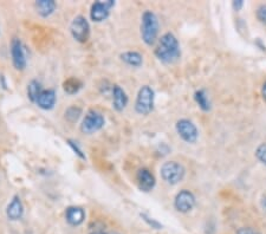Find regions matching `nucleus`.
<instances>
[{"label":"nucleus","mask_w":266,"mask_h":234,"mask_svg":"<svg viewBox=\"0 0 266 234\" xmlns=\"http://www.w3.org/2000/svg\"><path fill=\"white\" fill-rule=\"evenodd\" d=\"M155 57L165 64H173L181 57V49L174 33L167 32L159 39L155 49Z\"/></svg>","instance_id":"1"},{"label":"nucleus","mask_w":266,"mask_h":234,"mask_svg":"<svg viewBox=\"0 0 266 234\" xmlns=\"http://www.w3.org/2000/svg\"><path fill=\"white\" fill-rule=\"evenodd\" d=\"M159 19L153 11H144L141 18V38L147 45H154L159 36Z\"/></svg>","instance_id":"2"},{"label":"nucleus","mask_w":266,"mask_h":234,"mask_svg":"<svg viewBox=\"0 0 266 234\" xmlns=\"http://www.w3.org/2000/svg\"><path fill=\"white\" fill-rule=\"evenodd\" d=\"M162 180L170 186L178 185L183 180L186 175V169L181 163L177 161H167L161 166L160 169Z\"/></svg>","instance_id":"3"},{"label":"nucleus","mask_w":266,"mask_h":234,"mask_svg":"<svg viewBox=\"0 0 266 234\" xmlns=\"http://www.w3.org/2000/svg\"><path fill=\"white\" fill-rule=\"evenodd\" d=\"M155 104V92L149 85H143L139 90L135 101V111L139 115L150 114Z\"/></svg>","instance_id":"4"},{"label":"nucleus","mask_w":266,"mask_h":234,"mask_svg":"<svg viewBox=\"0 0 266 234\" xmlns=\"http://www.w3.org/2000/svg\"><path fill=\"white\" fill-rule=\"evenodd\" d=\"M175 129H177L178 135L186 143L193 144L198 141L199 130L195 124L188 119L179 120L175 124Z\"/></svg>","instance_id":"5"},{"label":"nucleus","mask_w":266,"mask_h":234,"mask_svg":"<svg viewBox=\"0 0 266 234\" xmlns=\"http://www.w3.org/2000/svg\"><path fill=\"white\" fill-rule=\"evenodd\" d=\"M104 123L105 120L103 115L100 114L99 111L90 110L83 119V122L81 124V130L88 135L93 134V132L101 130L104 127Z\"/></svg>","instance_id":"6"},{"label":"nucleus","mask_w":266,"mask_h":234,"mask_svg":"<svg viewBox=\"0 0 266 234\" xmlns=\"http://www.w3.org/2000/svg\"><path fill=\"white\" fill-rule=\"evenodd\" d=\"M70 33L73 39L80 43H85L88 41L90 34V25L87 18L83 15H77L70 24Z\"/></svg>","instance_id":"7"},{"label":"nucleus","mask_w":266,"mask_h":234,"mask_svg":"<svg viewBox=\"0 0 266 234\" xmlns=\"http://www.w3.org/2000/svg\"><path fill=\"white\" fill-rule=\"evenodd\" d=\"M197 199L195 195L188 189H182L174 199V207L180 213H188L195 207Z\"/></svg>","instance_id":"8"},{"label":"nucleus","mask_w":266,"mask_h":234,"mask_svg":"<svg viewBox=\"0 0 266 234\" xmlns=\"http://www.w3.org/2000/svg\"><path fill=\"white\" fill-rule=\"evenodd\" d=\"M11 56H12V63L15 69L22 71V70L26 68L27 61L25 56V50L21 39L13 38L12 42H11Z\"/></svg>","instance_id":"9"},{"label":"nucleus","mask_w":266,"mask_h":234,"mask_svg":"<svg viewBox=\"0 0 266 234\" xmlns=\"http://www.w3.org/2000/svg\"><path fill=\"white\" fill-rule=\"evenodd\" d=\"M115 6V2L108 0V2H96L92 4L91 10H90V18L96 23L104 22L110 14L111 7Z\"/></svg>","instance_id":"10"},{"label":"nucleus","mask_w":266,"mask_h":234,"mask_svg":"<svg viewBox=\"0 0 266 234\" xmlns=\"http://www.w3.org/2000/svg\"><path fill=\"white\" fill-rule=\"evenodd\" d=\"M136 181H138L139 188L146 193L151 192L156 185L155 177L147 168H141L138 170V173H136Z\"/></svg>","instance_id":"11"},{"label":"nucleus","mask_w":266,"mask_h":234,"mask_svg":"<svg viewBox=\"0 0 266 234\" xmlns=\"http://www.w3.org/2000/svg\"><path fill=\"white\" fill-rule=\"evenodd\" d=\"M56 91L52 90V89H48V90H43L41 92V95L38 96L36 101V104L43 110H51L56 104Z\"/></svg>","instance_id":"12"},{"label":"nucleus","mask_w":266,"mask_h":234,"mask_svg":"<svg viewBox=\"0 0 266 234\" xmlns=\"http://www.w3.org/2000/svg\"><path fill=\"white\" fill-rule=\"evenodd\" d=\"M128 96L120 85L112 87V107L116 111H123L128 105Z\"/></svg>","instance_id":"13"},{"label":"nucleus","mask_w":266,"mask_h":234,"mask_svg":"<svg viewBox=\"0 0 266 234\" xmlns=\"http://www.w3.org/2000/svg\"><path fill=\"white\" fill-rule=\"evenodd\" d=\"M23 213H24V206H23V202L19 197H14L12 201L10 202L9 206H7L6 209V216L10 220L15 221L19 220L23 217Z\"/></svg>","instance_id":"14"},{"label":"nucleus","mask_w":266,"mask_h":234,"mask_svg":"<svg viewBox=\"0 0 266 234\" xmlns=\"http://www.w3.org/2000/svg\"><path fill=\"white\" fill-rule=\"evenodd\" d=\"M65 218L66 221L71 226H80L81 224H83L85 219V212L81 207L71 206V207L66 208Z\"/></svg>","instance_id":"15"},{"label":"nucleus","mask_w":266,"mask_h":234,"mask_svg":"<svg viewBox=\"0 0 266 234\" xmlns=\"http://www.w3.org/2000/svg\"><path fill=\"white\" fill-rule=\"evenodd\" d=\"M121 61L124 62V63L132 66V68H140L143 63V57L140 52L136 51H127L121 53Z\"/></svg>","instance_id":"16"},{"label":"nucleus","mask_w":266,"mask_h":234,"mask_svg":"<svg viewBox=\"0 0 266 234\" xmlns=\"http://www.w3.org/2000/svg\"><path fill=\"white\" fill-rule=\"evenodd\" d=\"M56 7L57 4L53 0H37L36 2V9L38 13L44 18L52 14L54 10H56Z\"/></svg>","instance_id":"17"},{"label":"nucleus","mask_w":266,"mask_h":234,"mask_svg":"<svg viewBox=\"0 0 266 234\" xmlns=\"http://www.w3.org/2000/svg\"><path fill=\"white\" fill-rule=\"evenodd\" d=\"M194 101L197 102L199 108H200L202 111L211 110V101L203 89H200V90H197L194 92Z\"/></svg>","instance_id":"18"},{"label":"nucleus","mask_w":266,"mask_h":234,"mask_svg":"<svg viewBox=\"0 0 266 234\" xmlns=\"http://www.w3.org/2000/svg\"><path fill=\"white\" fill-rule=\"evenodd\" d=\"M42 91V84L38 81H31L29 85H27V97H29L31 102L36 103L38 96L41 95Z\"/></svg>","instance_id":"19"},{"label":"nucleus","mask_w":266,"mask_h":234,"mask_svg":"<svg viewBox=\"0 0 266 234\" xmlns=\"http://www.w3.org/2000/svg\"><path fill=\"white\" fill-rule=\"evenodd\" d=\"M83 87V84H82V82L80 80H77V78H69L68 81L64 82L63 84V88H64V91L66 93H69V95H73V93H77L78 91L81 90V88Z\"/></svg>","instance_id":"20"},{"label":"nucleus","mask_w":266,"mask_h":234,"mask_svg":"<svg viewBox=\"0 0 266 234\" xmlns=\"http://www.w3.org/2000/svg\"><path fill=\"white\" fill-rule=\"evenodd\" d=\"M82 115V109L78 107H70L68 110L65 111V119L70 121V122H76Z\"/></svg>","instance_id":"21"},{"label":"nucleus","mask_w":266,"mask_h":234,"mask_svg":"<svg viewBox=\"0 0 266 234\" xmlns=\"http://www.w3.org/2000/svg\"><path fill=\"white\" fill-rule=\"evenodd\" d=\"M256 158L266 166V143H261L256 149Z\"/></svg>","instance_id":"22"},{"label":"nucleus","mask_w":266,"mask_h":234,"mask_svg":"<svg viewBox=\"0 0 266 234\" xmlns=\"http://www.w3.org/2000/svg\"><path fill=\"white\" fill-rule=\"evenodd\" d=\"M141 218L147 222L148 225L150 226L151 228H155V229H162V225L160 224L159 221H156L155 219H153L149 216H147L146 213H141Z\"/></svg>","instance_id":"23"},{"label":"nucleus","mask_w":266,"mask_h":234,"mask_svg":"<svg viewBox=\"0 0 266 234\" xmlns=\"http://www.w3.org/2000/svg\"><path fill=\"white\" fill-rule=\"evenodd\" d=\"M68 143H69V146L72 148V150L75 151V154L77 156H80L82 160H85V154L83 153V150L81 149L80 146H78V142L73 141V140H68Z\"/></svg>","instance_id":"24"},{"label":"nucleus","mask_w":266,"mask_h":234,"mask_svg":"<svg viewBox=\"0 0 266 234\" xmlns=\"http://www.w3.org/2000/svg\"><path fill=\"white\" fill-rule=\"evenodd\" d=\"M256 15H257L258 21L266 25V5H260L259 7H258Z\"/></svg>","instance_id":"25"},{"label":"nucleus","mask_w":266,"mask_h":234,"mask_svg":"<svg viewBox=\"0 0 266 234\" xmlns=\"http://www.w3.org/2000/svg\"><path fill=\"white\" fill-rule=\"evenodd\" d=\"M237 234H261L251 227H240L237 229Z\"/></svg>","instance_id":"26"},{"label":"nucleus","mask_w":266,"mask_h":234,"mask_svg":"<svg viewBox=\"0 0 266 234\" xmlns=\"http://www.w3.org/2000/svg\"><path fill=\"white\" fill-rule=\"evenodd\" d=\"M242 6H244V2H242V0H234L232 3V7L234 11H240L242 9Z\"/></svg>","instance_id":"27"},{"label":"nucleus","mask_w":266,"mask_h":234,"mask_svg":"<svg viewBox=\"0 0 266 234\" xmlns=\"http://www.w3.org/2000/svg\"><path fill=\"white\" fill-rule=\"evenodd\" d=\"M261 95H263V97L266 100V82L263 84V88H261Z\"/></svg>","instance_id":"28"},{"label":"nucleus","mask_w":266,"mask_h":234,"mask_svg":"<svg viewBox=\"0 0 266 234\" xmlns=\"http://www.w3.org/2000/svg\"><path fill=\"white\" fill-rule=\"evenodd\" d=\"M261 206H263V208L266 210V197L263 199V201H261Z\"/></svg>","instance_id":"29"},{"label":"nucleus","mask_w":266,"mask_h":234,"mask_svg":"<svg viewBox=\"0 0 266 234\" xmlns=\"http://www.w3.org/2000/svg\"><path fill=\"white\" fill-rule=\"evenodd\" d=\"M91 234H109V233H103V232H96V233H91Z\"/></svg>","instance_id":"30"}]
</instances>
